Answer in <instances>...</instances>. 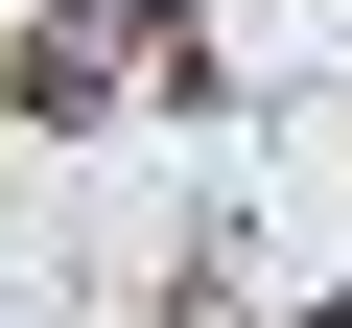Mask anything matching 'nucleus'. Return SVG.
Returning a JSON list of instances; mask_svg holds the SVG:
<instances>
[{
	"label": "nucleus",
	"instance_id": "obj_1",
	"mask_svg": "<svg viewBox=\"0 0 352 328\" xmlns=\"http://www.w3.org/2000/svg\"><path fill=\"white\" fill-rule=\"evenodd\" d=\"M24 117H188V0H24Z\"/></svg>",
	"mask_w": 352,
	"mask_h": 328
},
{
	"label": "nucleus",
	"instance_id": "obj_2",
	"mask_svg": "<svg viewBox=\"0 0 352 328\" xmlns=\"http://www.w3.org/2000/svg\"><path fill=\"white\" fill-rule=\"evenodd\" d=\"M305 328H352V281H329V305H305Z\"/></svg>",
	"mask_w": 352,
	"mask_h": 328
}]
</instances>
